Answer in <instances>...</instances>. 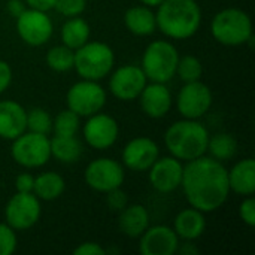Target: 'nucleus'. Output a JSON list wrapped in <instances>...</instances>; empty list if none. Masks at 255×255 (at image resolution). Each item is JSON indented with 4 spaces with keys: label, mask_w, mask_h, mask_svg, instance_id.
<instances>
[{
    "label": "nucleus",
    "mask_w": 255,
    "mask_h": 255,
    "mask_svg": "<svg viewBox=\"0 0 255 255\" xmlns=\"http://www.w3.org/2000/svg\"><path fill=\"white\" fill-rule=\"evenodd\" d=\"M45 61L48 64V67L54 72L63 73V72H69L73 69V61H75V51L64 46V45H58V46H52L45 57Z\"/></svg>",
    "instance_id": "obj_28"
},
{
    "label": "nucleus",
    "mask_w": 255,
    "mask_h": 255,
    "mask_svg": "<svg viewBox=\"0 0 255 255\" xmlns=\"http://www.w3.org/2000/svg\"><path fill=\"white\" fill-rule=\"evenodd\" d=\"M142 4H145V6H148V7H157L163 0H139Z\"/></svg>",
    "instance_id": "obj_42"
},
{
    "label": "nucleus",
    "mask_w": 255,
    "mask_h": 255,
    "mask_svg": "<svg viewBox=\"0 0 255 255\" xmlns=\"http://www.w3.org/2000/svg\"><path fill=\"white\" fill-rule=\"evenodd\" d=\"M33 185H34V176L28 172L19 173L15 178L16 193H33Z\"/></svg>",
    "instance_id": "obj_36"
},
{
    "label": "nucleus",
    "mask_w": 255,
    "mask_h": 255,
    "mask_svg": "<svg viewBox=\"0 0 255 255\" xmlns=\"http://www.w3.org/2000/svg\"><path fill=\"white\" fill-rule=\"evenodd\" d=\"M239 218L248 227L255 226V200L253 196H247L239 205Z\"/></svg>",
    "instance_id": "obj_34"
},
{
    "label": "nucleus",
    "mask_w": 255,
    "mask_h": 255,
    "mask_svg": "<svg viewBox=\"0 0 255 255\" xmlns=\"http://www.w3.org/2000/svg\"><path fill=\"white\" fill-rule=\"evenodd\" d=\"M108 100V94L105 88L99 84V81L81 79L75 82L66 94L67 109L73 111L81 118L91 117L100 112Z\"/></svg>",
    "instance_id": "obj_8"
},
{
    "label": "nucleus",
    "mask_w": 255,
    "mask_h": 255,
    "mask_svg": "<svg viewBox=\"0 0 255 255\" xmlns=\"http://www.w3.org/2000/svg\"><path fill=\"white\" fill-rule=\"evenodd\" d=\"M10 155L24 169H39L51 160V139L48 134L25 130L12 140Z\"/></svg>",
    "instance_id": "obj_7"
},
{
    "label": "nucleus",
    "mask_w": 255,
    "mask_h": 255,
    "mask_svg": "<svg viewBox=\"0 0 255 255\" xmlns=\"http://www.w3.org/2000/svg\"><path fill=\"white\" fill-rule=\"evenodd\" d=\"M84 140L97 151H106L114 146L120 136V126L117 120L102 111L87 117V121L82 127Z\"/></svg>",
    "instance_id": "obj_13"
},
{
    "label": "nucleus",
    "mask_w": 255,
    "mask_h": 255,
    "mask_svg": "<svg viewBox=\"0 0 255 255\" xmlns=\"http://www.w3.org/2000/svg\"><path fill=\"white\" fill-rule=\"evenodd\" d=\"M118 227L123 235L131 239H139L140 235L149 227V214L143 205H127L120 211Z\"/></svg>",
    "instance_id": "obj_22"
},
{
    "label": "nucleus",
    "mask_w": 255,
    "mask_h": 255,
    "mask_svg": "<svg viewBox=\"0 0 255 255\" xmlns=\"http://www.w3.org/2000/svg\"><path fill=\"white\" fill-rule=\"evenodd\" d=\"M27 7L28 6H27V3L24 0H9L7 1V12L13 18H16L18 15H21Z\"/></svg>",
    "instance_id": "obj_39"
},
{
    "label": "nucleus",
    "mask_w": 255,
    "mask_h": 255,
    "mask_svg": "<svg viewBox=\"0 0 255 255\" xmlns=\"http://www.w3.org/2000/svg\"><path fill=\"white\" fill-rule=\"evenodd\" d=\"M137 99L142 112L154 120L164 118L173 106L172 93L167 88V85L163 82L146 84Z\"/></svg>",
    "instance_id": "obj_18"
},
{
    "label": "nucleus",
    "mask_w": 255,
    "mask_h": 255,
    "mask_svg": "<svg viewBox=\"0 0 255 255\" xmlns=\"http://www.w3.org/2000/svg\"><path fill=\"white\" fill-rule=\"evenodd\" d=\"M214 102L211 88L202 81L185 82L176 96V109L182 118L200 120L205 117Z\"/></svg>",
    "instance_id": "obj_12"
},
{
    "label": "nucleus",
    "mask_w": 255,
    "mask_h": 255,
    "mask_svg": "<svg viewBox=\"0 0 255 255\" xmlns=\"http://www.w3.org/2000/svg\"><path fill=\"white\" fill-rule=\"evenodd\" d=\"M211 34L224 46L247 45V40L254 34L251 16L239 7H226L214 15Z\"/></svg>",
    "instance_id": "obj_4"
},
{
    "label": "nucleus",
    "mask_w": 255,
    "mask_h": 255,
    "mask_svg": "<svg viewBox=\"0 0 255 255\" xmlns=\"http://www.w3.org/2000/svg\"><path fill=\"white\" fill-rule=\"evenodd\" d=\"M81 128V117L70 109H64L52 120V131L55 136H76Z\"/></svg>",
    "instance_id": "obj_29"
},
{
    "label": "nucleus",
    "mask_w": 255,
    "mask_h": 255,
    "mask_svg": "<svg viewBox=\"0 0 255 255\" xmlns=\"http://www.w3.org/2000/svg\"><path fill=\"white\" fill-rule=\"evenodd\" d=\"M12 82V69L9 63L0 60V94H3Z\"/></svg>",
    "instance_id": "obj_38"
},
{
    "label": "nucleus",
    "mask_w": 255,
    "mask_h": 255,
    "mask_svg": "<svg viewBox=\"0 0 255 255\" xmlns=\"http://www.w3.org/2000/svg\"><path fill=\"white\" fill-rule=\"evenodd\" d=\"M90 34H91L90 24L81 16L67 18V21L61 25L60 30V37L63 45L73 51L81 48L84 43H87L90 40Z\"/></svg>",
    "instance_id": "obj_25"
},
{
    "label": "nucleus",
    "mask_w": 255,
    "mask_h": 255,
    "mask_svg": "<svg viewBox=\"0 0 255 255\" xmlns=\"http://www.w3.org/2000/svg\"><path fill=\"white\" fill-rule=\"evenodd\" d=\"M157 28L172 40L193 37L202 25V9L196 0H163L155 12Z\"/></svg>",
    "instance_id": "obj_2"
},
{
    "label": "nucleus",
    "mask_w": 255,
    "mask_h": 255,
    "mask_svg": "<svg viewBox=\"0 0 255 255\" xmlns=\"http://www.w3.org/2000/svg\"><path fill=\"white\" fill-rule=\"evenodd\" d=\"M208 151L212 158L224 163L232 160L238 152V140L230 133H217L209 136Z\"/></svg>",
    "instance_id": "obj_27"
},
{
    "label": "nucleus",
    "mask_w": 255,
    "mask_h": 255,
    "mask_svg": "<svg viewBox=\"0 0 255 255\" xmlns=\"http://www.w3.org/2000/svg\"><path fill=\"white\" fill-rule=\"evenodd\" d=\"M16 33L28 46H42L49 42L54 33V24L48 12L27 7L15 18Z\"/></svg>",
    "instance_id": "obj_10"
},
{
    "label": "nucleus",
    "mask_w": 255,
    "mask_h": 255,
    "mask_svg": "<svg viewBox=\"0 0 255 255\" xmlns=\"http://www.w3.org/2000/svg\"><path fill=\"white\" fill-rule=\"evenodd\" d=\"M16 232L6 223H0V255H12L16 250Z\"/></svg>",
    "instance_id": "obj_32"
},
{
    "label": "nucleus",
    "mask_w": 255,
    "mask_h": 255,
    "mask_svg": "<svg viewBox=\"0 0 255 255\" xmlns=\"http://www.w3.org/2000/svg\"><path fill=\"white\" fill-rule=\"evenodd\" d=\"M176 253L181 255H197L200 251L196 247V244H193V241H184V244L179 242V247H178Z\"/></svg>",
    "instance_id": "obj_41"
},
{
    "label": "nucleus",
    "mask_w": 255,
    "mask_h": 255,
    "mask_svg": "<svg viewBox=\"0 0 255 255\" xmlns=\"http://www.w3.org/2000/svg\"><path fill=\"white\" fill-rule=\"evenodd\" d=\"M127 202H128L127 194L121 190V187L106 193V205L111 211H115V212L123 211L127 206Z\"/></svg>",
    "instance_id": "obj_35"
},
{
    "label": "nucleus",
    "mask_w": 255,
    "mask_h": 255,
    "mask_svg": "<svg viewBox=\"0 0 255 255\" xmlns=\"http://www.w3.org/2000/svg\"><path fill=\"white\" fill-rule=\"evenodd\" d=\"M84 146L76 136H55L51 139V157L63 164H72L82 157Z\"/></svg>",
    "instance_id": "obj_26"
},
{
    "label": "nucleus",
    "mask_w": 255,
    "mask_h": 255,
    "mask_svg": "<svg viewBox=\"0 0 255 255\" xmlns=\"http://www.w3.org/2000/svg\"><path fill=\"white\" fill-rule=\"evenodd\" d=\"M209 131L199 120L182 118L173 123L164 133V145L169 154L184 163L206 155Z\"/></svg>",
    "instance_id": "obj_3"
},
{
    "label": "nucleus",
    "mask_w": 255,
    "mask_h": 255,
    "mask_svg": "<svg viewBox=\"0 0 255 255\" xmlns=\"http://www.w3.org/2000/svg\"><path fill=\"white\" fill-rule=\"evenodd\" d=\"M84 179L91 190L106 194L108 191L120 188L124 184V166L114 158L100 157L88 163L84 172Z\"/></svg>",
    "instance_id": "obj_9"
},
{
    "label": "nucleus",
    "mask_w": 255,
    "mask_h": 255,
    "mask_svg": "<svg viewBox=\"0 0 255 255\" xmlns=\"http://www.w3.org/2000/svg\"><path fill=\"white\" fill-rule=\"evenodd\" d=\"M27 3L28 7H33V9H39V10H51L54 9V4L57 0H24Z\"/></svg>",
    "instance_id": "obj_40"
},
{
    "label": "nucleus",
    "mask_w": 255,
    "mask_h": 255,
    "mask_svg": "<svg viewBox=\"0 0 255 255\" xmlns=\"http://www.w3.org/2000/svg\"><path fill=\"white\" fill-rule=\"evenodd\" d=\"M109 75V90L115 99L123 102L136 100L148 84L143 70L136 64H124L112 70Z\"/></svg>",
    "instance_id": "obj_14"
},
{
    "label": "nucleus",
    "mask_w": 255,
    "mask_h": 255,
    "mask_svg": "<svg viewBox=\"0 0 255 255\" xmlns=\"http://www.w3.org/2000/svg\"><path fill=\"white\" fill-rule=\"evenodd\" d=\"M75 255H106L105 248L97 242H84L73 250Z\"/></svg>",
    "instance_id": "obj_37"
},
{
    "label": "nucleus",
    "mask_w": 255,
    "mask_h": 255,
    "mask_svg": "<svg viewBox=\"0 0 255 255\" xmlns=\"http://www.w3.org/2000/svg\"><path fill=\"white\" fill-rule=\"evenodd\" d=\"M27 130V111L15 100H0V137L13 140Z\"/></svg>",
    "instance_id": "obj_19"
},
{
    "label": "nucleus",
    "mask_w": 255,
    "mask_h": 255,
    "mask_svg": "<svg viewBox=\"0 0 255 255\" xmlns=\"http://www.w3.org/2000/svg\"><path fill=\"white\" fill-rule=\"evenodd\" d=\"M178 60L179 52L172 42L154 40L143 51L140 69L148 81L167 84L175 76Z\"/></svg>",
    "instance_id": "obj_6"
},
{
    "label": "nucleus",
    "mask_w": 255,
    "mask_h": 255,
    "mask_svg": "<svg viewBox=\"0 0 255 255\" xmlns=\"http://www.w3.org/2000/svg\"><path fill=\"white\" fill-rule=\"evenodd\" d=\"M179 238L169 226H149L139 238V251L142 255H173L179 247Z\"/></svg>",
    "instance_id": "obj_17"
},
{
    "label": "nucleus",
    "mask_w": 255,
    "mask_h": 255,
    "mask_svg": "<svg viewBox=\"0 0 255 255\" xmlns=\"http://www.w3.org/2000/svg\"><path fill=\"white\" fill-rule=\"evenodd\" d=\"M227 170L221 161L206 155L187 161L181 188L190 206L203 214L218 211L230 196Z\"/></svg>",
    "instance_id": "obj_1"
},
{
    "label": "nucleus",
    "mask_w": 255,
    "mask_h": 255,
    "mask_svg": "<svg viewBox=\"0 0 255 255\" xmlns=\"http://www.w3.org/2000/svg\"><path fill=\"white\" fill-rule=\"evenodd\" d=\"M115 52L114 49L99 40H88L81 48L75 49L73 69L82 79L100 81L114 70Z\"/></svg>",
    "instance_id": "obj_5"
},
{
    "label": "nucleus",
    "mask_w": 255,
    "mask_h": 255,
    "mask_svg": "<svg viewBox=\"0 0 255 255\" xmlns=\"http://www.w3.org/2000/svg\"><path fill=\"white\" fill-rule=\"evenodd\" d=\"M124 25L134 36H151L157 30L155 12L145 4L133 6L124 13Z\"/></svg>",
    "instance_id": "obj_23"
},
{
    "label": "nucleus",
    "mask_w": 255,
    "mask_h": 255,
    "mask_svg": "<svg viewBox=\"0 0 255 255\" xmlns=\"http://www.w3.org/2000/svg\"><path fill=\"white\" fill-rule=\"evenodd\" d=\"M160 157V148L155 140L146 136H137L127 142L123 149V166L133 172H148Z\"/></svg>",
    "instance_id": "obj_15"
},
{
    "label": "nucleus",
    "mask_w": 255,
    "mask_h": 255,
    "mask_svg": "<svg viewBox=\"0 0 255 255\" xmlns=\"http://www.w3.org/2000/svg\"><path fill=\"white\" fill-rule=\"evenodd\" d=\"M66 190L64 178L57 172H43L34 178L33 194L42 202L57 200Z\"/></svg>",
    "instance_id": "obj_24"
},
{
    "label": "nucleus",
    "mask_w": 255,
    "mask_h": 255,
    "mask_svg": "<svg viewBox=\"0 0 255 255\" xmlns=\"http://www.w3.org/2000/svg\"><path fill=\"white\" fill-rule=\"evenodd\" d=\"M175 75L179 76V79L185 84V82H194V81H200L202 75H203V64L202 61L194 57V55H184L179 57L178 64H176V72Z\"/></svg>",
    "instance_id": "obj_30"
},
{
    "label": "nucleus",
    "mask_w": 255,
    "mask_h": 255,
    "mask_svg": "<svg viewBox=\"0 0 255 255\" xmlns=\"http://www.w3.org/2000/svg\"><path fill=\"white\" fill-rule=\"evenodd\" d=\"M173 230L182 241H197L206 230L205 214L196 208L182 209L173 221Z\"/></svg>",
    "instance_id": "obj_20"
},
{
    "label": "nucleus",
    "mask_w": 255,
    "mask_h": 255,
    "mask_svg": "<svg viewBox=\"0 0 255 255\" xmlns=\"http://www.w3.org/2000/svg\"><path fill=\"white\" fill-rule=\"evenodd\" d=\"M42 215L40 200L33 193H15L4 206V220L15 232L36 226Z\"/></svg>",
    "instance_id": "obj_11"
},
{
    "label": "nucleus",
    "mask_w": 255,
    "mask_h": 255,
    "mask_svg": "<svg viewBox=\"0 0 255 255\" xmlns=\"http://www.w3.org/2000/svg\"><path fill=\"white\" fill-rule=\"evenodd\" d=\"M54 9L66 18L79 16L87 9V0H57Z\"/></svg>",
    "instance_id": "obj_33"
},
{
    "label": "nucleus",
    "mask_w": 255,
    "mask_h": 255,
    "mask_svg": "<svg viewBox=\"0 0 255 255\" xmlns=\"http://www.w3.org/2000/svg\"><path fill=\"white\" fill-rule=\"evenodd\" d=\"M27 130L40 134H49L52 131V117L42 108H33L27 111Z\"/></svg>",
    "instance_id": "obj_31"
},
{
    "label": "nucleus",
    "mask_w": 255,
    "mask_h": 255,
    "mask_svg": "<svg viewBox=\"0 0 255 255\" xmlns=\"http://www.w3.org/2000/svg\"><path fill=\"white\" fill-rule=\"evenodd\" d=\"M229 175V187L238 196L247 197L255 193V161L254 158H244L238 161L230 170Z\"/></svg>",
    "instance_id": "obj_21"
},
{
    "label": "nucleus",
    "mask_w": 255,
    "mask_h": 255,
    "mask_svg": "<svg viewBox=\"0 0 255 255\" xmlns=\"http://www.w3.org/2000/svg\"><path fill=\"white\" fill-rule=\"evenodd\" d=\"M148 172H149V182L152 188L157 193L169 194L181 187L184 164L181 160L172 155L158 157L155 163L148 169Z\"/></svg>",
    "instance_id": "obj_16"
}]
</instances>
